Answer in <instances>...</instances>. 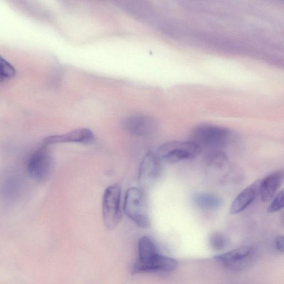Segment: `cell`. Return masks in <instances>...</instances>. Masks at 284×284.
<instances>
[{
    "label": "cell",
    "instance_id": "1",
    "mask_svg": "<svg viewBox=\"0 0 284 284\" xmlns=\"http://www.w3.org/2000/svg\"><path fill=\"white\" fill-rule=\"evenodd\" d=\"M231 138L230 130L222 126L211 124H201L193 129L191 141L203 148L220 150L226 147Z\"/></svg>",
    "mask_w": 284,
    "mask_h": 284
},
{
    "label": "cell",
    "instance_id": "2",
    "mask_svg": "<svg viewBox=\"0 0 284 284\" xmlns=\"http://www.w3.org/2000/svg\"><path fill=\"white\" fill-rule=\"evenodd\" d=\"M124 210L126 215L138 227L148 228L151 226L146 197L140 189L130 188L126 192Z\"/></svg>",
    "mask_w": 284,
    "mask_h": 284
},
{
    "label": "cell",
    "instance_id": "3",
    "mask_svg": "<svg viewBox=\"0 0 284 284\" xmlns=\"http://www.w3.org/2000/svg\"><path fill=\"white\" fill-rule=\"evenodd\" d=\"M202 150L198 144L192 141H170L160 146L158 151V156L166 163L174 164L195 159L201 154Z\"/></svg>",
    "mask_w": 284,
    "mask_h": 284
},
{
    "label": "cell",
    "instance_id": "4",
    "mask_svg": "<svg viewBox=\"0 0 284 284\" xmlns=\"http://www.w3.org/2000/svg\"><path fill=\"white\" fill-rule=\"evenodd\" d=\"M258 256V250L254 246H245L216 255L214 259L225 268L240 271L251 266Z\"/></svg>",
    "mask_w": 284,
    "mask_h": 284
},
{
    "label": "cell",
    "instance_id": "5",
    "mask_svg": "<svg viewBox=\"0 0 284 284\" xmlns=\"http://www.w3.org/2000/svg\"><path fill=\"white\" fill-rule=\"evenodd\" d=\"M121 191L119 185H112L106 189L102 199V215L103 222L108 229H115L121 222Z\"/></svg>",
    "mask_w": 284,
    "mask_h": 284
},
{
    "label": "cell",
    "instance_id": "6",
    "mask_svg": "<svg viewBox=\"0 0 284 284\" xmlns=\"http://www.w3.org/2000/svg\"><path fill=\"white\" fill-rule=\"evenodd\" d=\"M53 168L52 157L46 148H41L31 156L27 164V169L35 181L46 182L50 177Z\"/></svg>",
    "mask_w": 284,
    "mask_h": 284
},
{
    "label": "cell",
    "instance_id": "7",
    "mask_svg": "<svg viewBox=\"0 0 284 284\" xmlns=\"http://www.w3.org/2000/svg\"><path fill=\"white\" fill-rule=\"evenodd\" d=\"M177 260L158 254L148 262L144 264L135 263L132 268L133 274L146 273L168 274L176 269Z\"/></svg>",
    "mask_w": 284,
    "mask_h": 284
},
{
    "label": "cell",
    "instance_id": "8",
    "mask_svg": "<svg viewBox=\"0 0 284 284\" xmlns=\"http://www.w3.org/2000/svg\"><path fill=\"white\" fill-rule=\"evenodd\" d=\"M122 125L126 131L139 137L150 136L156 131L158 127L155 119L143 116L127 117L123 121Z\"/></svg>",
    "mask_w": 284,
    "mask_h": 284
},
{
    "label": "cell",
    "instance_id": "9",
    "mask_svg": "<svg viewBox=\"0 0 284 284\" xmlns=\"http://www.w3.org/2000/svg\"><path fill=\"white\" fill-rule=\"evenodd\" d=\"M161 165L160 159L153 153H148L144 157L139 170V183L142 188H146L159 176Z\"/></svg>",
    "mask_w": 284,
    "mask_h": 284
},
{
    "label": "cell",
    "instance_id": "10",
    "mask_svg": "<svg viewBox=\"0 0 284 284\" xmlns=\"http://www.w3.org/2000/svg\"><path fill=\"white\" fill-rule=\"evenodd\" d=\"M260 182V180H256L239 194L231 204L230 213H241L252 203L259 195Z\"/></svg>",
    "mask_w": 284,
    "mask_h": 284
},
{
    "label": "cell",
    "instance_id": "11",
    "mask_svg": "<svg viewBox=\"0 0 284 284\" xmlns=\"http://www.w3.org/2000/svg\"><path fill=\"white\" fill-rule=\"evenodd\" d=\"M283 180L284 172L282 170L270 174L260 180L259 195L261 200L264 202L271 201L282 186Z\"/></svg>",
    "mask_w": 284,
    "mask_h": 284
},
{
    "label": "cell",
    "instance_id": "12",
    "mask_svg": "<svg viewBox=\"0 0 284 284\" xmlns=\"http://www.w3.org/2000/svg\"><path fill=\"white\" fill-rule=\"evenodd\" d=\"M93 139V134L91 130L86 128H80L67 133L47 137L44 139V142L46 144L66 143H86L91 142Z\"/></svg>",
    "mask_w": 284,
    "mask_h": 284
},
{
    "label": "cell",
    "instance_id": "13",
    "mask_svg": "<svg viewBox=\"0 0 284 284\" xmlns=\"http://www.w3.org/2000/svg\"><path fill=\"white\" fill-rule=\"evenodd\" d=\"M193 200L196 205L206 210H216L223 204L222 198L209 193H198Z\"/></svg>",
    "mask_w": 284,
    "mask_h": 284
},
{
    "label": "cell",
    "instance_id": "14",
    "mask_svg": "<svg viewBox=\"0 0 284 284\" xmlns=\"http://www.w3.org/2000/svg\"><path fill=\"white\" fill-rule=\"evenodd\" d=\"M159 254L157 246L150 238L143 237L138 243V259L136 262L144 264Z\"/></svg>",
    "mask_w": 284,
    "mask_h": 284
},
{
    "label": "cell",
    "instance_id": "15",
    "mask_svg": "<svg viewBox=\"0 0 284 284\" xmlns=\"http://www.w3.org/2000/svg\"><path fill=\"white\" fill-rule=\"evenodd\" d=\"M209 243L211 249L216 251L225 250L229 245V240L222 233L215 232L211 234Z\"/></svg>",
    "mask_w": 284,
    "mask_h": 284
},
{
    "label": "cell",
    "instance_id": "16",
    "mask_svg": "<svg viewBox=\"0 0 284 284\" xmlns=\"http://www.w3.org/2000/svg\"><path fill=\"white\" fill-rule=\"evenodd\" d=\"M16 73L15 67L0 56V83L14 78Z\"/></svg>",
    "mask_w": 284,
    "mask_h": 284
},
{
    "label": "cell",
    "instance_id": "17",
    "mask_svg": "<svg viewBox=\"0 0 284 284\" xmlns=\"http://www.w3.org/2000/svg\"><path fill=\"white\" fill-rule=\"evenodd\" d=\"M128 9L132 14L140 17L146 16L149 13L148 4L143 0H131Z\"/></svg>",
    "mask_w": 284,
    "mask_h": 284
},
{
    "label": "cell",
    "instance_id": "18",
    "mask_svg": "<svg viewBox=\"0 0 284 284\" xmlns=\"http://www.w3.org/2000/svg\"><path fill=\"white\" fill-rule=\"evenodd\" d=\"M284 195L283 190L279 192L274 197V200L269 205L268 211L269 213H276L284 207Z\"/></svg>",
    "mask_w": 284,
    "mask_h": 284
},
{
    "label": "cell",
    "instance_id": "19",
    "mask_svg": "<svg viewBox=\"0 0 284 284\" xmlns=\"http://www.w3.org/2000/svg\"><path fill=\"white\" fill-rule=\"evenodd\" d=\"M284 241L283 236H278L276 240V246L277 250L281 252H284Z\"/></svg>",
    "mask_w": 284,
    "mask_h": 284
}]
</instances>
